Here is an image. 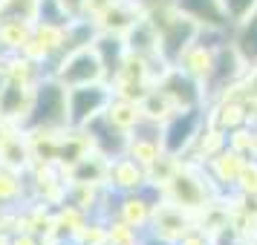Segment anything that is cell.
I'll list each match as a JSON object with an SVG mask.
<instances>
[]
</instances>
